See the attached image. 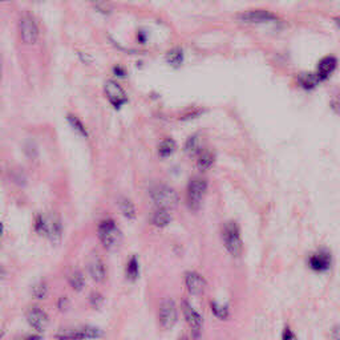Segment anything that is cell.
<instances>
[{
    "label": "cell",
    "instance_id": "21",
    "mask_svg": "<svg viewBox=\"0 0 340 340\" xmlns=\"http://www.w3.org/2000/svg\"><path fill=\"white\" fill-rule=\"evenodd\" d=\"M118 206H120V210H121V213L125 217H126V218H129V219L135 218L136 207L130 199L122 197V198H120V201H118Z\"/></svg>",
    "mask_w": 340,
    "mask_h": 340
},
{
    "label": "cell",
    "instance_id": "28",
    "mask_svg": "<svg viewBox=\"0 0 340 340\" xmlns=\"http://www.w3.org/2000/svg\"><path fill=\"white\" fill-rule=\"evenodd\" d=\"M81 332H83L84 337H91V339H93V337H100L102 335L101 331L96 328V327H84V328L81 330Z\"/></svg>",
    "mask_w": 340,
    "mask_h": 340
},
{
    "label": "cell",
    "instance_id": "12",
    "mask_svg": "<svg viewBox=\"0 0 340 340\" xmlns=\"http://www.w3.org/2000/svg\"><path fill=\"white\" fill-rule=\"evenodd\" d=\"M27 320L30 326L34 327L36 331L45 330L48 326V322H49L47 313L44 312L43 310H40V308H37V307H34V308L28 310Z\"/></svg>",
    "mask_w": 340,
    "mask_h": 340
},
{
    "label": "cell",
    "instance_id": "36",
    "mask_svg": "<svg viewBox=\"0 0 340 340\" xmlns=\"http://www.w3.org/2000/svg\"><path fill=\"white\" fill-rule=\"evenodd\" d=\"M335 23H336L337 27L340 28V17H335Z\"/></svg>",
    "mask_w": 340,
    "mask_h": 340
},
{
    "label": "cell",
    "instance_id": "17",
    "mask_svg": "<svg viewBox=\"0 0 340 340\" xmlns=\"http://www.w3.org/2000/svg\"><path fill=\"white\" fill-rule=\"evenodd\" d=\"M320 81V79L318 77L317 73H311V72H304V73H300L299 77H298V83L303 89L306 91H311L313 88L317 87L318 83Z\"/></svg>",
    "mask_w": 340,
    "mask_h": 340
},
{
    "label": "cell",
    "instance_id": "31",
    "mask_svg": "<svg viewBox=\"0 0 340 340\" xmlns=\"http://www.w3.org/2000/svg\"><path fill=\"white\" fill-rule=\"evenodd\" d=\"M59 308L60 311H67L69 308V300H68L67 297H61L60 300H59Z\"/></svg>",
    "mask_w": 340,
    "mask_h": 340
},
{
    "label": "cell",
    "instance_id": "35",
    "mask_svg": "<svg viewBox=\"0 0 340 340\" xmlns=\"http://www.w3.org/2000/svg\"><path fill=\"white\" fill-rule=\"evenodd\" d=\"M138 40L141 41V43H145V41H146V36H145V34H142V31L138 34Z\"/></svg>",
    "mask_w": 340,
    "mask_h": 340
},
{
    "label": "cell",
    "instance_id": "30",
    "mask_svg": "<svg viewBox=\"0 0 340 340\" xmlns=\"http://www.w3.org/2000/svg\"><path fill=\"white\" fill-rule=\"evenodd\" d=\"M331 107H332V109L336 112L337 115H340V92L336 96H333L332 101H331Z\"/></svg>",
    "mask_w": 340,
    "mask_h": 340
},
{
    "label": "cell",
    "instance_id": "4",
    "mask_svg": "<svg viewBox=\"0 0 340 340\" xmlns=\"http://www.w3.org/2000/svg\"><path fill=\"white\" fill-rule=\"evenodd\" d=\"M36 231L48 237L52 242H60L61 239V223L56 217L40 216L36 219Z\"/></svg>",
    "mask_w": 340,
    "mask_h": 340
},
{
    "label": "cell",
    "instance_id": "32",
    "mask_svg": "<svg viewBox=\"0 0 340 340\" xmlns=\"http://www.w3.org/2000/svg\"><path fill=\"white\" fill-rule=\"evenodd\" d=\"M294 337H295V335L293 333V331L290 330L289 327H286V328H284V331H283V333H282V339L283 340H291V339H294Z\"/></svg>",
    "mask_w": 340,
    "mask_h": 340
},
{
    "label": "cell",
    "instance_id": "18",
    "mask_svg": "<svg viewBox=\"0 0 340 340\" xmlns=\"http://www.w3.org/2000/svg\"><path fill=\"white\" fill-rule=\"evenodd\" d=\"M170 221H172V217L166 209H159L157 212L153 213L152 223L157 227H165L170 223Z\"/></svg>",
    "mask_w": 340,
    "mask_h": 340
},
{
    "label": "cell",
    "instance_id": "20",
    "mask_svg": "<svg viewBox=\"0 0 340 340\" xmlns=\"http://www.w3.org/2000/svg\"><path fill=\"white\" fill-rule=\"evenodd\" d=\"M175 148H177V145H175V142L173 141L172 138H165V140H162L161 144L159 145L160 157L166 159L169 155H172L173 153H174Z\"/></svg>",
    "mask_w": 340,
    "mask_h": 340
},
{
    "label": "cell",
    "instance_id": "10",
    "mask_svg": "<svg viewBox=\"0 0 340 340\" xmlns=\"http://www.w3.org/2000/svg\"><path fill=\"white\" fill-rule=\"evenodd\" d=\"M331 254L328 250L320 249L319 251H317L315 254L310 256L308 259V266L313 271H318V273H322V271H327L331 266Z\"/></svg>",
    "mask_w": 340,
    "mask_h": 340
},
{
    "label": "cell",
    "instance_id": "9",
    "mask_svg": "<svg viewBox=\"0 0 340 340\" xmlns=\"http://www.w3.org/2000/svg\"><path fill=\"white\" fill-rule=\"evenodd\" d=\"M182 311L185 315L186 322L189 323L192 331L194 332V336H199V332L202 330V317L194 310V307L188 300H182Z\"/></svg>",
    "mask_w": 340,
    "mask_h": 340
},
{
    "label": "cell",
    "instance_id": "40",
    "mask_svg": "<svg viewBox=\"0 0 340 340\" xmlns=\"http://www.w3.org/2000/svg\"><path fill=\"white\" fill-rule=\"evenodd\" d=\"M0 2H7V0H0Z\"/></svg>",
    "mask_w": 340,
    "mask_h": 340
},
{
    "label": "cell",
    "instance_id": "23",
    "mask_svg": "<svg viewBox=\"0 0 340 340\" xmlns=\"http://www.w3.org/2000/svg\"><path fill=\"white\" fill-rule=\"evenodd\" d=\"M212 311H213V313H214V317L218 318V319H221V320H226L230 315L229 307L222 306V304L216 303V302H213L212 303Z\"/></svg>",
    "mask_w": 340,
    "mask_h": 340
},
{
    "label": "cell",
    "instance_id": "5",
    "mask_svg": "<svg viewBox=\"0 0 340 340\" xmlns=\"http://www.w3.org/2000/svg\"><path fill=\"white\" fill-rule=\"evenodd\" d=\"M207 190V182L203 178H193L188 186V206L192 210H198L202 205L203 197Z\"/></svg>",
    "mask_w": 340,
    "mask_h": 340
},
{
    "label": "cell",
    "instance_id": "6",
    "mask_svg": "<svg viewBox=\"0 0 340 340\" xmlns=\"http://www.w3.org/2000/svg\"><path fill=\"white\" fill-rule=\"evenodd\" d=\"M177 317H178V313H177V307H175L174 302L172 299L162 300L159 313L160 323H161L162 328H165V330L173 328V326L177 322Z\"/></svg>",
    "mask_w": 340,
    "mask_h": 340
},
{
    "label": "cell",
    "instance_id": "22",
    "mask_svg": "<svg viewBox=\"0 0 340 340\" xmlns=\"http://www.w3.org/2000/svg\"><path fill=\"white\" fill-rule=\"evenodd\" d=\"M138 274H140V267H138V260L136 256H132L130 260L126 265V276L130 280L137 279Z\"/></svg>",
    "mask_w": 340,
    "mask_h": 340
},
{
    "label": "cell",
    "instance_id": "37",
    "mask_svg": "<svg viewBox=\"0 0 340 340\" xmlns=\"http://www.w3.org/2000/svg\"><path fill=\"white\" fill-rule=\"evenodd\" d=\"M2 232H3V225L0 223V236H2Z\"/></svg>",
    "mask_w": 340,
    "mask_h": 340
},
{
    "label": "cell",
    "instance_id": "33",
    "mask_svg": "<svg viewBox=\"0 0 340 340\" xmlns=\"http://www.w3.org/2000/svg\"><path fill=\"white\" fill-rule=\"evenodd\" d=\"M79 56H80L81 61H83V63H85V64H89V63H92V61H93V59H92L89 55L83 54V52H79Z\"/></svg>",
    "mask_w": 340,
    "mask_h": 340
},
{
    "label": "cell",
    "instance_id": "1",
    "mask_svg": "<svg viewBox=\"0 0 340 340\" xmlns=\"http://www.w3.org/2000/svg\"><path fill=\"white\" fill-rule=\"evenodd\" d=\"M98 238L101 241L102 246L107 250H111V251L118 249L122 241L121 231L116 226L115 221H112V219H105L100 223V226H98Z\"/></svg>",
    "mask_w": 340,
    "mask_h": 340
},
{
    "label": "cell",
    "instance_id": "24",
    "mask_svg": "<svg viewBox=\"0 0 340 340\" xmlns=\"http://www.w3.org/2000/svg\"><path fill=\"white\" fill-rule=\"evenodd\" d=\"M69 283H71L72 289L76 290V291H81L85 284V279L80 271H76V273L72 274L71 278H69Z\"/></svg>",
    "mask_w": 340,
    "mask_h": 340
},
{
    "label": "cell",
    "instance_id": "25",
    "mask_svg": "<svg viewBox=\"0 0 340 340\" xmlns=\"http://www.w3.org/2000/svg\"><path fill=\"white\" fill-rule=\"evenodd\" d=\"M68 121H69V124H71L72 128L77 132L79 135H81L83 137H88L87 129H85V126L83 125V122H81L77 117H74V116L69 115V116H68Z\"/></svg>",
    "mask_w": 340,
    "mask_h": 340
},
{
    "label": "cell",
    "instance_id": "11",
    "mask_svg": "<svg viewBox=\"0 0 340 340\" xmlns=\"http://www.w3.org/2000/svg\"><path fill=\"white\" fill-rule=\"evenodd\" d=\"M185 283L189 293L194 297H201L206 290V282L202 276L194 271H189L185 274Z\"/></svg>",
    "mask_w": 340,
    "mask_h": 340
},
{
    "label": "cell",
    "instance_id": "7",
    "mask_svg": "<svg viewBox=\"0 0 340 340\" xmlns=\"http://www.w3.org/2000/svg\"><path fill=\"white\" fill-rule=\"evenodd\" d=\"M19 31H20L21 40L25 44H35L39 37V28L31 16H23L19 21Z\"/></svg>",
    "mask_w": 340,
    "mask_h": 340
},
{
    "label": "cell",
    "instance_id": "3",
    "mask_svg": "<svg viewBox=\"0 0 340 340\" xmlns=\"http://www.w3.org/2000/svg\"><path fill=\"white\" fill-rule=\"evenodd\" d=\"M223 242L226 250L232 256H239L242 254L243 243L241 238V230L234 221H230L223 227Z\"/></svg>",
    "mask_w": 340,
    "mask_h": 340
},
{
    "label": "cell",
    "instance_id": "15",
    "mask_svg": "<svg viewBox=\"0 0 340 340\" xmlns=\"http://www.w3.org/2000/svg\"><path fill=\"white\" fill-rule=\"evenodd\" d=\"M337 65V59L333 58V56H327V58L322 59L318 65V77L322 80H326V79L330 77V74L332 73L335 69H336Z\"/></svg>",
    "mask_w": 340,
    "mask_h": 340
},
{
    "label": "cell",
    "instance_id": "38",
    "mask_svg": "<svg viewBox=\"0 0 340 340\" xmlns=\"http://www.w3.org/2000/svg\"><path fill=\"white\" fill-rule=\"evenodd\" d=\"M0 79H2V63H0Z\"/></svg>",
    "mask_w": 340,
    "mask_h": 340
},
{
    "label": "cell",
    "instance_id": "13",
    "mask_svg": "<svg viewBox=\"0 0 340 340\" xmlns=\"http://www.w3.org/2000/svg\"><path fill=\"white\" fill-rule=\"evenodd\" d=\"M88 271L91 274L92 279L96 282H104L107 278V270H105L104 262L98 255H93L88 262Z\"/></svg>",
    "mask_w": 340,
    "mask_h": 340
},
{
    "label": "cell",
    "instance_id": "39",
    "mask_svg": "<svg viewBox=\"0 0 340 340\" xmlns=\"http://www.w3.org/2000/svg\"><path fill=\"white\" fill-rule=\"evenodd\" d=\"M91 2H93V3H97V2H100V0H91Z\"/></svg>",
    "mask_w": 340,
    "mask_h": 340
},
{
    "label": "cell",
    "instance_id": "2",
    "mask_svg": "<svg viewBox=\"0 0 340 340\" xmlns=\"http://www.w3.org/2000/svg\"><path fill=\"white\" fill-rule=\"evenodd\" d=\"M150 197L159 209H174L179 202V197L174 189L168 185H162V184L155 185L152 189Z\"/></svg>",
    "mask_w": 340,
    "mask_h": 340
},
{
    "label": "cell",
    "instance_id": "26",
    "mask_svg": "<svg viewBox=\"0 0 340 340\" xmlns=\"http://www.w3.org/2000/svg\"><path fill=\"white\" fill-rule=\"evenodd\" d=\"M48 294V287L45 283H37L35 284L34 289H32V295H34L36 299H44L47 297Z\"/></svg>",
    "mask_w": 340,
    "mask_h": 340
},
{
    "label": "cell",
    "instance_id": "27",
    "mask_svg": "<svg viewBox=\"0 0 340 340\" xmlns=\"http://www.w3.org/2000/svg\"><path fill=\"white\" fill-rule=\"evenodd\" d=\"M197 149H198V137L193 136L186 141L185 144V152L190 153V154H196Z\"/></svg>",
    "mask_w": 340,
    "mask_h": 340
},
{
    "label": "cell",
    "instance_id": "19",
    "mask_svg": "<svg viewBox=\"0 0 340 340\" xmlns=\"http://www.w3.org/2000/svg\"><path fill=\"white\" fill-rule=\"evenodd\" d=\"M166 61L172 65L173 68L181 67L182 61H184V52L179 47H175L166 54Z\"/></svg>",
    "mask_w": 340,
    "mask_h": 340
},
{
    "label": "cell",
    "instance_id": "29",
    "mask_svg": "<svg viewBox=\"0 0 340 340\" xmlns=\"http://www.w3.org/2000/svg\"><path fill=\"white\" fill-rule=\"evenodd\" d=\"M89 302H91L93 308H100V307L102 306V303H104V298H102L101 294L93 293L91 295V298H89Z\"/></svg>",
    "mask_w": 340,
    "mask_h": 340
},
{
    "label": "cell",
    "instance_id": "8",
    "mask_svg": "<svg viewBox=\"0 0 340 340\" xmlns=\"http://www.w3.org/2000/svg\"><path fill=\"white\" fill-rule=\"evenodd\" d=\"M105 93H107V97L115 108H121L122 105L128 101L126 93L116 81L108 80L105 83Z\"/></svg>",
    "mask_w": 340,
    "mask_h": 340
},
{
    "label": "cell",
    "instance_id": "16",
    "mask_svg": "<svg viewBox=\"0 0 340 340\" xmlns=\"http://www.w3.org/2000/svg\"><path fill=\"white\" fill-rule=\"evenodd\" d=\"M214 161H216V157H214V153L212 150H201L198 152L197 155V166H198L201 170H207V169L212 168L214 165Z\"/></svg>",
    "mask_w": 340,
    "mask_h": 340
},
{
    "label": "cell",
    "instance_id": "14",
    "mask_svg": "<svg viewBox=\"0 0 340 340\" xmlns=\"http://www.w3.org/2000/svg\"><path fill=\"white\" fill-rule=\"evenodd\" d=\"M238 17L243 21H249V23H267V21L275 20L276 16L271 12L267 11H249V12H243V14L238 15Z\"/></svg>",
    "mask_w": 340,
    "mask_h": 340
},
{
    "label": "cell",
    "instance_id": "34",
    "mask_svg": "<svg viewBox=\"0 0 340 340\" xmlns=\"http://www.w3.org/2000/svg\"><path fill=\"white\" fill-rule=\"evenodd\" d=\"M113 71H115V73L117 74V76H120V77H125V74H126L125 69L121 67H115V69H113Z\"/></svg>",
    "mask_w": 340,
    "mask_h": 340
}]
</instances>
